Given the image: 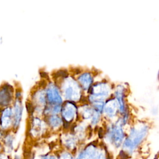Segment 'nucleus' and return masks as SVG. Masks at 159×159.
I'll return each instance as SVG.
<instances>
[{"instance_id": "a211bd4d", "label": "nucleus", "mask_w": 159, "mask_h": 159, "mask_svg": "<svg viewBox=\"0 0 159 159\" xmlns=\"http://www.w3.org/2000/svg\"><path fill=\"white\" fill-rule=\"evenodd\" d=\"M97 159H106L105 157V154L102 152H101L100 153H98Z\"/></svg>"}, {"instance_id": "4468645a", "label": "nucleus", "mask_w": 159, "mask_h": 159, "mask_svg": "<svg viewBox=\"0 0 159 159\" xmlns=\"http://www.w3.org/2000/svg\"><path fill=\"white\" fill-rule=\"evenodd\" d=\"M111 102V101H110ZM109 102V104H107L108 105H106V107H105V112L106 113V114L109 116V117H111L112 116L114 115L115 112H116V107H115V103L113 101L112 104H111V102Z\"/></svg>"}, {"instance_id": "9b49d317", "label": "nucleus", "mask_w": 159, "mask_h": 159, "mask_svg": "<svg viewBox=\"0 0 159 159\" xmlns=\"http://www.w3.org/2000/svg\"><path fill=\"white\" fill-rule=\"evenodd\" d=\"M77 84L75 83L74 85H71V84H69L65 89V96L66 98L69 99H72L73 98H75V94L76 95V91H78V88H76L77 87Z\"/></svg>"}, {"instance_id": "2eb2a0df", "label": "nucleus", "mask_w": 159, "mask_h": 159, "mask_svg": "<svg viewBox=\"0 0 159 159\" xmlns=\"http://www.w3.org/2000/svg\"><path fill=\"white\" fill-rule=\"evenodd\" d=\"M49 122L52 127H57L61 124V119L57 116H53L49 119Z\"/></svg>"}, {"instance_id": "f3484780", "label": "nucleus", "mask_w": 159, "mask_h": 159, "mask_svg": "<svg viewBox=\"0 0 159 159\" xmlns=\"http://www.w3.org/2000/svg\"><path fill=\"white\" fill-rule=\"evenodd\" d=\"M98 119H99V116L98 114H94L93 115V120H92V123L93 124H95L96 123L98 122Z\"/></svg>"}, {"instance_id": "aec40b11", "label": "nucleus", "mask_w": 159, "mask_h": 159, "mask_svg": "<svg viewBox=\"0 0 159 159\" xmlns=\"http://www.w3.org/2000/svg\"><path fill=\"white\" fill-rule=\"evenodd\" d=\"M1 159H7V157H6V156H3V155H2V156H1Z\"/></svg>"}, {"instance_id": "1a4fd4ad", "label": "nucleus", "mask_w": 159, "mask_h": 159, "mask_svg": "<svg viewBox=\"0 0 159 159\" xmlns=\"http://www.w3.org/2000/svg\"><path fill=\"white\" fill-rule=\"evenodd\" d=\"M22 106L19 101H17L16 102V104L14 106V126L17 127L18 126L21 116H22Z\"/></svg>"}, {"instance_id": "9d476101", "label": "nucleus", "mask_w": 159, "mask_h": 159, "mask_svg": "<svg viewBox=\"0 0 159 159\" xmlns=\"http://www.w3.org/2000/svg\"><path fill=\"white\" fill-rule=\"evenodd\" d=\"M79 81L84 89H88L91 84L92 78L90 74L86 73L79 77Z\"/></svg>"}, {"instance_id": "0eeeda50", "label": "nucleus", "mask_w": 159, "mask_h": 159, "mask_svg": "<svg viewBox=\"0 0 159 159\" xmlns=\"http://www.w3.org/2000/svg\"><path fill=\"white\" fill-rule=\"evenodd\" d=\"M108 93V90L106 86L104 84H99L95 85L93 88V95L94 96V99L96 98H101L107 95Z\"/></svg>"}, {"instance_id": "39448f33", "label": "nucleus", "mask_w": 159, "mask_h": 159, "mask_svg": "<svg viewBox=\"0 0 159 159\" xmlns=\"http://www.w3.org/2000/svg\"><path fill=\"white\" fill-rule=\"evenodd\" d=\"M9 86H4L1 91V104L7 105L11 100L12 92Z\"/></svg>"}, {"instance_id": "6ab92c4d", "label": "nucleus", "mask_w": 159, "mask_h": 159, "mask_svg": "<svg viewBox=\"0 0 159 159\" xmlns=\"http://www.w3.org/2000/svg\"><path fill=\"white\" fill-rule=\"evenodd\" d=\"M44 159H56V158L53 156H49V157H45Z\"/></svg>"}, {"instance_id": "dca6fc26", "label": "nucleus", "mask_w": 159, "mask_h": 159, "mask_svg": "<svg viewBox=\"0 0 159 159\" xmlns=\"http://www.w3.org/2000/svg\"><path fill=\"white\" fill-rule=\"evenodd\" d=\"M60 159H73L71 156L68 153H63L61 155Z\"/></svg>"}, {"instance_id": "f8f14e48", "label": "nucleus", "mask_w": 159, "mask_h": 159, "mask_svg": "<svg viewBox=\"0 0 159 159\" xmlns=\"http://www.w3.org/2000/svg\"><path fill=\"white\" fill-rule=\"evenodd\" d=\"M116 96L117 99V101L119 103V106L120 112L124 111V99H123V90L119 88L117 89L116 92Z\"/></svg>"}, {"instance_id": "f03ea898", "label": "nucleus", "mask_w": 159, "mask_h": 159, "mask_svg": "<svg viewBox=\"0 0 159 159\" xmlns=\"http://www.w3.org/2000/svg\"><path fill=\"white\" fill-rule=\"evenodd\" d=\"M110 138L116 147H119L124 139V132L120 124L115 125L111 130Z\"/></svg>"}, {"instance_id": "20e7f679", "label": "nucleus", "mask_w": 159, "mask_h": 159, "mask_svg": "<svg viewBox=\"0 0 159 159\" xmlns=\"http://www.w3.org/2000/svg\"><path fill=\"white\" fill-rule=\"evenodd\" d=\"M75 111V105L71 102H67L62 109V115L66 121H71L74 117Z\"/></svg>"}, {"instance_id": "6e6552de", "label": "nucleus", "mask_w": 159, "mask_h": 159, "mask_svg": "<svg viewBox=\"0 0 159 159\" xmlns=\"http://www.w3.org/2000/svg\"><path fill=\"white\" fill-rule=\"evenodd\" d=\"M12 116V111L9 107L6 108L2 112L1 125L3 128L7 127L11 123V117Z\"/></svg>"}, {"instance_id": "423d86ee", "label": "nucleus", "mask_w": 159, "mask_h": 159, "mask_svg": "<svg viewBox=\"0 0 159 159\" xmlns=\"http://www.w3.org/2000/svg\"><path fill=\"white\" fill-rule=\"evenodd\" d=\"M97 151L93 145L88 146L80 155V159H97Z\"/></svg>"}, {"instance_id": "f257e3e1", "label": "nucleus", "mask_w": 159, "mask_h": 159, "mask_svg": "<svg viewBox=\"0 0 159 159\" xmlns=\"http://www.w3.org/2000/svg\"><path fill=\"white\" fill-rule=\"evenodd\" d=\"M148 127L142 125L132 129L130 135L124 143V148L129 152H132L141 143L147 135Z\"/></svg>"}, {"instance_id": "7ed1b4c3", "label": "nucleus", "mask_w": 159, "mask_h": 159, "mask_svg": "<svg viewBox=\"0 0 159 159\" xmlns=\"http://www.w3.org/2000/svg\"><path fill=\"white\" fill-rule=\"evenodd\" d=\"M47 99L52 104L58 105L61 102V98L58 88L53 84H50L47 90Z\"/></svg>"}, {"instance_id": "ddd939ff", "label": "nucleus", "mask_w": 159, "mask_h": 159, "mask_svg": "<svg viewBox=\"0 0 159 159\" xmlns=\"http://www.w3.org/2000/svg\"><path fill=\"white\" fill-rule=\"evenodd\" d=\"M63 142L65 145L70 148H73L75 146L76 140L71 135H68L64 137Z\"/></svg>"}]
</instances>
